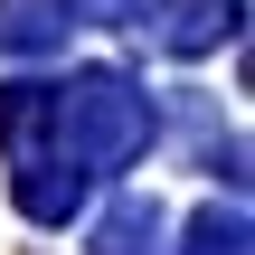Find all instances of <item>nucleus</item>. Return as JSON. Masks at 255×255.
<instances>
[{"mask_svg": "<svg viewBox=\"0 0 255 255\" xmlns=\"http://www.w3.org/2000/svg\"><path fill=\"white\" fill-rule=\"evenodd\" d=\"M66 38V0H0V47H47Z\"/></svg>", "mask_w": 255, "mask_h": 255, "instance_id": "obj_3", "label": "nucleus"}, {"mask_svg": "<svg viewBox=\"0 0 255 255\" xmlns=\"http://www.w3.org/2000/svg\"><path fill=\"white\" fill-rule=\"evenodd\" d=\"M47 123H57V142H66V161H95V170H114L123 151H142V132H151V104H142L123 76H76L66 95H47Z\"/></svg>", "mask_w": 255, "mask_h": 255, "instance_id": "obj_1", "label": "nucleus"}, {"mask_svg": "<svg viewBox=\"0 0 255 255\" xmlns=\"http://www.w3.org/2000/svg\"><path fill=\"white\" fill-rule=\"evenodd\" d=\"M85 9H95V19H142L151 0H85Z\"/></svg>", "mask_w": 255, "mask_h": 255, "instance_id": "obj_4", "label": "nucleus"}, {"mask_svg": "<svg viewBox=\"0 0 255 255\" xmlns=\"http://www.w3.org/2000/svg\"><path fill=\"white\" fill-rule=\"evenodd\" d=\"M237 28V0H170V28H161V47H180V57H199L208 38H227Z\"/></svg>", "mask_w": 255, "mask_h": 255, "instance_id": "obj_2", "label": "nucleus"}]
</instances>
